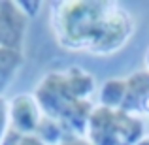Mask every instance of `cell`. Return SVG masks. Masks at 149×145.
<instances>
[{
  "label": "cell",
  "mask_w": 149,
  "mask_h": 145,
  "mask_svg": "<svg viewBox=\"0 0 149 145\" xmlns=\"http://www.w3.org/2000/svg\"><path fill=\"white\" fill-rule=\"evenodd\" d=\"M51 26L61 47L93 55L117 53L134 34V19L117 2H51Z\"/></svg>",
  "instance_id": "cell-1"
},
{
  "label": "cell",
  "mask_w": 149,
  "mask_h": 145,
  "mask_svg": "<svg viewBox=\"0 0 149 145\" xmlns=\"http://www.w3.org/2000/svg\"><path fill=\"white\" fill-rule=\"evenodd\" d=\"M95 77L79 66L45 74L36 85L34 98L44 117L58 123L68 136H85L91 119Z\"/></svg>",
  "instance_id": "cell-2"
},
{
  "label": "cell",
  "mask_w": 149,
  "mask_h": 145,
  "mask_svg": "<svg viewBox=\"0 0 149 145\" xmlns=\"http://www.w3.org/2000/svg\"><path fill=\"white\" fill-rule=\"evenodd\" d=\"M85 138L93 145H138L146 138V124L142 117L98 104L91 113Z\"/></svg>",
  "instance_id": "cell-3"
},
{
  "label": "cell",
  "mask_w": 149,
  "mask_h": 145,
  "mask_svg": "<svg viewBox=\"0 0 149 145\" xmlns=\"http://www.w3.org/2000/svg\"><path fill=\"white\" fill-rule=\"evenodd\" d=\"M8 102H10V128H8L6 139L36 134L44 113H42L34 94L23 92Z\"/></svg>",
  "instance_id": "cell-4"
},
{
  "label": "cell",
  "mask_w": 149,
  "mask_h": 145,
  "mask_svg": "<svg viewBox=\"0 0 149 145\" xmlns=\"http://www.w3.org/2000/svg\"><path fill=\"white\" fill-rule=\"evenodd\" d=\"M29 17L15 2H0V47L25 49V34Z\"/></svg>",
  "instance_id": "cell-5"
},
{
  "label": "cell",
  "mask_w": 149,
  "mask_h": 145,
  "mask_svg": "<svg viewBox=\"0 0 149 145\" xmlns=\"http://www.w3.org/2000/svg\"><path fill=\"white\" fill-rule=\"evenodd\" d=\"M125 100L121 109L136 117H149V70L130 74L125 77Z\"/></svg>",
  "instance_id": "cell-6"
},
{
  "label": "cell",
  "mask_w": 149,
  "mask_h": 145,
  "mask_svg": "<svg viewBox=\"0 0 149 145\" xmlns=\"http://www.w3.org/2000/svg\"><path fill=\"white\" fill-rule=\"evenodd\" d=\"M25 62V49L0 47V96L13 83L17 72Z\"/></svg>",
  "instance_id": "cell-7"
},
{
  "label": "cell",
  "mask_w": 149,
  "mask_h": 145,
  "mask_svg": "<svg viewBox=\"0 0 149 145\" xmlns=\"http://www.w3.org/2000/svg\"><path fill=\"white\" fill-rule=\"evenodd\" d=\"M125 89H127L125 77H111V79L104 81L98 92L100 105H106V108L111 109H121L125 100Z\"/></svg>",
  "instance_id": "cell-8"
},
{
  "label": "cell",
  "mask_w": 149,
  "mask_h": 145,
  "mask_svg": "<svg viewBox=\"0 0 149 145\" xmlns=\"http://www.w3.org/2000/svg\"><path fill=\"white\" fill-rule=\"evenodd\" d=\"M8 128H10V102L0 96V145L6 139Z\"/></svg>",
  "instance_id": "cell-9"
},
{
  "label": "cell",
  "mask_w": 149,
  "mask_h": 145,
  "mask_svg": "<svg viewBox=\"0 0 149 145\" xmlns=\"http://www.w3.org/2000/svg\"><path fill=\"white\" fill-rule=\"evenodd\" d=\"M2 145H47V143L42 142L36 134H30V136H19V138L4 139Z\"/></svg>",
  "instance_id": "cell-10"
},
{
  "label": "cell",
  "mask_w": 149,
  "mask_h": 145,
  "mask_svg": "<svg viewBox=\"0 0 149 145\" xmlns=\"http://www.w3.org/2000/svg\"><path fill=\"white\" fill-rule=\"evenodd\" d=\"M15 4H17V8L26 15V17L32 19L34 15L40 11V8H42L44 2H40V0H34V2H30V0H19V2H15Z\"/></svg>",
  "instance_id": "cell-11"
},
{
  "label": "cell",
  "mask_w": 149,
  "mask_h": 145,
  "mask_svg": "<svg viewBox=\"0 0 149 145\" xmlns=\"http://www.w3.org/2000/svg\"><path fill=\"white\" fill-rule=\"evenodd\" d=\"M58 145H93L85 136H70V138L62 139Z\"/></svg>",
  "instance_id": "cell-12"
},
{
  "label": "cell",
  "mask_w": 149,
  "mask_h": 145,
  "mask_svg": "<svg viewBox=\"0 0 149 145\" xmlns=\"http://www.w3.org/2000/svg\"><path fill=\"white\" fill-rule=\"evenodd\" d=\"M146 70H149V49H147V53H146Z\"/></svg>",
  "instance_id": "cell-13"
}]
</instances>
